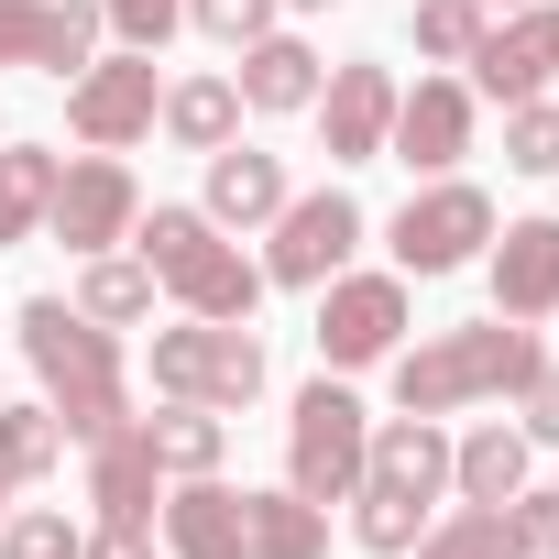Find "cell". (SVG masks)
<instances>
[{"mask_svg":"<svg viewBox=\"0 0 559 559\" xmlns=\"http://www.w3.org/2000/svg\"><path fill=\"white\" fill-rule=\"evenodd\" d=\"M23 362L45 373V406L67 428V450H99L110 428H132V384H121V330H99L67 297L23 308Z\"/></svg>","mask_w":559,"mask_h":559,"instance_id":"1","label":"cell"},{"mask_svg":"<svg viewBox=\"0 0 559 559\" xmlns=\"http://www.w3.org/2000/svg\"><path fill=\"white\" fill-rule=\"evenodd\" d=\"M537 330L526 319H472V330H439L417 352H395V417H461L483 395H526L537 373Z\"/></svg>","mask_w":559,"mask_h":559,"instance_id":"2","label":"cell"},{"mask_svg":"<svg viewBox=\"0 0 559 559\" xmlns=\"http://www.w3.org/2000/svg\"><path fill=\"white\" fill-rule=\"evenodd\" d=\"M132 252L154 263V286H165L187 319H241V330H252V308H263V263H252L209 209H143V219H132Z\"/></svg>","mask_w":559,"mask_h":559,"instance_id":"3","label":"cell"},{"mask_svg":"<svg viewBox=\"0 0 559 559\" xmlns=\"http://www.w3.org/2000/svg\"><path fill=\"white\" fill-rule=\"evenodd\" d=\"M154 395L176 406H252L263 395V341L241 319H187V330H154Z\"/></svg>","mask_w":559,"mask_h":559,"instance_id":"4","label":"cell"},{"mask_svg":"<svg viewBox=\"0 0 559 559\" xmlns=\"http://www.w3.org/2000/svg\"><path fill=\"white\" fill-rule=\"evenodd\" d=\"M362 450H373V406H362L352 384L319 373V384L297 395V417H286V483H297L308 504H352Z\"/></svg>","mask_w":559,"mask_h":559,"instance_id":"5","label":"cell"},{"mask_svg":"<svg viewBox=\"0 0 559 559\" xmlns=\"http://www.w3.org/2000/svg\"><path fill=\"white\" fill-rule=\"evenodd\" d=\"M274 241H263V286H330V274H352V252H362V198L352 187H308V198H286V209H274L263 219Z\"/></svg>","mask_w":559,"mask_h":559,"instance_id":"6","label":"cell"},{"mask_svg":"<svg viewBox=\"0 0 559 559\" xmlns=\"http://www.w3.org/2000/svg\"><path fill=\"white\" fill-rule=\"evenodd\" d=\"M483 241H493V198H483V187H461V176H428V187L384 219L395 274H461Z\"/></svg>","mask_w":559,"mask_h":559,"instance_id":"7","label":"cell"},{"mask_svg":"<svg viewBox=\"0 0 559 559\" xmlns=\"http://www.w3.org/2000/svg\"><path fill=\"white\" fill-rule=\"evenodd\" d=\"M319 362L330 373H373L406 352V274H330L319 286Z\"/></svg>","mask_w":559,"mask_h":559,"instance_id":"8","label":"cell"},{"mask_svg":"<svg viewBox=\"0 0 559 559\" xmlns=\"http://www.w3.org/2000/svg\"><path fill=\"white\" fill-rule=\"evenodd\" d=\"M154 110H165V78H154V56H88L78 78H67V132L88 143V154H132L143 132H154Z\"/></svg>","mask_w":559,"mask_h":559,"instance_id":"9","label":"cell"},{"mask_svg":"<svg viewBox=\"0 0 559 559\" xmlns=\"http://www.w3.org/2000/svg\"><path fill=\"white\" fill-rule=\"evenodd\" d=\"M132 219H143V187H132V165H121V154H78V165L56 176L45 241H67V252L88 263V252H121V241H132Z\"/></svg>","mask_w":559,"mask_h":559,"instance_id":"10","label":"cell"},{"mask_svg":"<svg viewBox=\"0 0 559 559\" xmlns=\"http://www.w3.org/2000/svg\"><path fill=\"white\" fill-rule=\"evenodd\" d=\"M308 110H319V132H330V165H384V132H395V67L352 56V67L319 78Z\"/></svg>","mask_w":559,"mask_h":559,"instance_id":"11","label":"cell"},{"mask_svg":"<svg viewBox=\"0 0 559 559\" xmlns=\"http://www.w3.org/2000/svg\"><path fill=\"white\" fill-rule=\"evenodd\" d=\"M384 154H395L406 176H450V165L472 154V78H417V88H395Z\"/></svg>","mask_w":559,"mask_h":559,"instance_id":"12","label":"cell"},{"mask_svg":"<svg viewBox=\"0 0 559 559\" xmlns=\"http://www.w3.org/2000/svg\"><path fill=\"white\" fill-rule=\"evenodd\" d=\"M99 0H0V67H45V78H78L99 56Z\"/></svg>","mask_w":559,"mask_h":559,"instance_id":"13","label":"cell"},{"mask_svg":"<svg viewBox=\"0 0 559 559\" xmlns=\"http://www.w3.org/2000/svg\"><path fill=\"white\" fill-rule=\"evenodd\" d=\"M483 263H493V319H548L559 308V219H504L493 241H483Z\"/></svg>","mask_w":559,"mask_h":559,"instance_id":"14","label":"cell"},{"mask_svg":"<svg viewBox=\"0 0 559 559\" xmlns=\"http://www.w3.org/2000/svg\"><path fill=\"white\" fill-rule=\"evenodd\" d=\"M362 483H373V493H406V504L439 515V493H450V439H439V417H373ZM362 483H352V493H362Z\"/></svg>","mask_w":559,"mask_h":559,"instance_id":"15","label":"cell"},{"mask_svg":"<svg viewBox=\"0 0 559 559\" xmlns=\"http://www.w3.org/2000/svg\"><path fill=\"white\" fill-rule=\"evenodd\" d=\"M88 504H99V526H154V504H165V461H154L143 417L110 428V439L88 450Z\"/></svg>","mask_w":559,"mask_h":559,"instance_id":"16","label":"cell"},{"mask_svg":"<svg viewBox=\"0 0 559 559\" xmlns=\"http://www.w3.org/2000/svg\"><path fill=\"white\" fill-rule=\"evenodd\" d=\"M286 198H297V187H286V154H252V143L230 132V143L209 154V198H198V209H209L219 230H263Z\"/></svg>","mask_w":559,"mask_h":559,"instance_id":"17","label":"cell"},{"mask_svg":"<svg viewBox=\"0 0 559 559\" xmlns=\"http://www.w3.org/2000/svg\"><path fill=\"white\" fill-rule=\"evenodd\" d=\"M241 559H330V504H308L297 483H241Z\"/></svg>","mask_w":559,"mask_h":559,"instance_id":"18","label":"cell"},{"mask_svg":"<svg viewBox=\"0 0 559 559\" xmlns=\"http://www.w3.org/2000/svg\"><path fill=\"white\" fill-rule=\"evenodd\" d=\"M165 559H241V493L219 472H187L165 493Z\"/></svg>","mask_w":559,"mask_h":559,"instance_id":"19","label":"cell"},{"mask_svg":"<svg viewBox=\"0 0 559 559\" xmlns=\"http://www.w3.org/2000/svg\"><path fill=\"white\" fill-rule=\"evenodd\" d=\"M526 450H537V439L504 428V417L472 428V439H450V493H461V504H515V493H526Z\"/></svg>","mask_w":559,"mask_h":559,"instance_id":"20","label":"cell"},{"mask_svg":"<svg viewBox=\"0 0 559 559\" xmlns=\"http://www.w3.org/2000/svg\"><path fill=\"white\" fill-rule=\"evenodd\" d=\"M319 56L297 45V34H263V45H241V67H230V88H241V110H308L319 99Z\"/></svg>","mask_w":559,"mask_h":559,"instance_id":"21","label":"cell"},{"mask_svg":"<svg viewBox=\"0 0 559 559\" xmlns=\"http://www.w3.org/2000/svg\"><path fill=\"white\" fill-rule=\"evenodd\" d=\"M154 121H165V143H187V154H219V143L241 132V88H230V78H176Z\"/></svg>","mask_w":559,"mask_h":559,"instance_id":"22","label":"cell"},{"mask_svg":"<svg viewBox=\"0 0 559 559\" xmlns=\"http://www.w3.org/2000/svg\"><path fill=\"white\" fill-rule=\"evenodd\" d=\"M56 176H67V154H45V143H0V241H34V230H45Z\"/></svg>","mask_w":559,"mask_h":559,"instance_id":"23","label":"cell"},{"mask_svg":"<svg viewBox=\"0 0 559 559\" xmlns=\"http://www.w3.org/2000/svg\"><path fill=\"white\" fill-rule=\"evenodd\" d=\"M78 308H88L99 330L154 319V263H143V252H88V263H78Z\"/></svg>","mask_w":559,"mask_h":559,"instance_id":"24","label":"cell"},{"mask_svg":"<svg viewBox=\"0 0 559 559\" xmlns=\"http://www.w3.org/2000/svg\"><path fill=\"white\" fill-rule=\"evenodd\" d=\"M406 559H526V537L504 504H450V515H428V537Z\"/></svg>","mask_w":559,"mask_h":559,"instance_id":"25","label":"cell"},{"mask_svg":"<svg viewBox=\"0 0 559 559\" xmlns=\"http://www.w3.org/2000/svg\"><path fill=\"white\" fill-rule=\"evenodd\" d=\"M143 439H154L165 483H187V472H219V450H230L219 406H176V395H165V417H143Z\"/></svg>","mask_w":559,"mask_h":559,"instance_id":"26","label":"cell"},{"mask_svg":"<svg viewBox=\"0 0 559 559\" xmlns=\"http://www.w3.org/2000/svg\"><path fill=\"white\" fill-rule=\"evenodd\" d=\"M461 67H472V99H504V110H515V99H537V88H548V78H537V56H526V34H515V23H483V45H472V56H461Z\"/></svg>","mask_w":559,"mask_h":559,"instance_id":"27","label":"cell"},{"mask_svg":"<svg viewBox=\"0 0 559 559\" xmlns=\"http://www.w3.org/2000/svg\"><path fill=\"white\" fill-rule=\"evenodd\" d=\"M56 461H67L56 406H0V472H12V483H45Z\"/></svg>","mask_w":559,"mask_h":559,"instance_id":"28","label":"cell"},{"mask_svg":"<svg viewBox=\"0 0 559 559\" xmlns=\"http://www.w3.org/2000/svg\"><path fill=\"white\" fill-rule=\"evenodd\" d=\"M352 537H362L373 559H406V548L428 537V504H406V493H373V483H362V493H352Z\"/></svg>","mask_w":559,"mask_h":559,"instance_id":"29","label":"cell"},{"mask_svg":"<svg viewBox=\"0 0 559 559\" xmlns=\"http://www.w3.org/2000/svg\"><path fill=\"white\" fill-rule=\"evenodd\" d=\"M504 165L515 176H559V99H515L504 110Z\"/></svg>","mask_w":559,"mask_h":559,"instance_id":"30","label":"cell"},{"mask_svg":"<svg viewBox=\"0 0 559 559\" xmlns=\"http://www.w3.org/2000/svg\"><path fill=\"white\" fill-rule=\"evenodd\" d=\"M483 0H417V56H439V67H461L472 45H483Z\"/></svg>","mask_w":559,"mask_h":559,"instance_id":"31","label":"cell"},{"mask_svg":"<svg viewBox=\"0 0 559 559\" xmlns=\"http://www.w3.org/2000/svg\"><path fill=\"white\" fill-rule=\"evenodd\" d=\"M88 526H67V504H23V515H0V559H78Z\"/></svg>","mask_w":559,"mask_h":559,"instance_id":"32","label":"cell"},{"mask_svg":"<svg viewBox=\"0 0 559 559\" xmlns=\"http://www.w3.org/2000/svg\"><path fill=\"white\" fill-rule=\"evenodd\" d=\"M187 23H198L209 45H230V56H241V45H263V34H274V0H187Z\"/></svg>","mask_w":559,"mask_h":559,"instance_id":"33","label":"cell"},{"mask_svg":"<svg viewBox=\"0 0 559 559\" xmlns=\"http://www.w3.org/2000/svg\"><path fill=\"white\" fill-rule=\"evenodd\" d=\"M99 23H110L132 56H165V34L187 23V0H99Z\"/></svg>","mask_w":559,"mask_h":559,"instance_id":"34","label":"cell"},{"mask_svg":"<svg viewBox=\"0 0 559 559\" xmlns=\"http://www.w3.org/2000/svg\"><path fill=\"white\" fill-rule=\"evenodd\" d=\"M504 515H515V537H526V559H559V483H526V493H515Z\"/></svg>","mask_w":559,"mask_h":559,"instance_id":"35","label":"cell"},{"mask_svg":"<svg viewBox=\"0 0 559 559\" xmlns=\"http://www.w3.org/2000/svg\"><path fill=\"white\" fill-rule=\"evenodd\" d=\"M515 406H526V417H515V428H526V439H559V362H537V373H526V395H515Z\"/></svg>","mask_w":559,"mask_h":559,"instance_id":"36","label":"cell"},{"mask_svg":"<svg viewBox=\"0 0 559 559\" xmlns=\"http://www.w3.org/2000/svg\"><path fill=\"white\" fill-rule=\"evenodd\" d=\"M78 559H154V526H88Z\"/></svg>","mask_w":559,"mask_h":559,"instance_id":"37","label":"cell"},{"mask_svg":"<svg viewBox=\"0 0 559 559\" xmlns=\"http://www.w3.org/2000/svg\"><path fill=\"white\" fill-rule=\"evenodd\" d=\"M515 34H526V56H537V78H559V0H548V12H515Z\"/></svg>","mask_w":559,"mask_h":559,"instance_id":"38","label":"cell"},{"mask_svg":"<svg viewBox=\"0 0 559 559\" xmlns=\"http://www.w3.org/2000/svg\"><path fill=\"white\" fill-rule=\"evenodd\" d=\"M274 12H330V0H274Z\"/></svg>","mask_w":559,"mask_h":559,"instance_id":"39","label":"cell"},{"mask_svg":"<svg viewBox=\"0 0 559 559\" xmlns=\"http://www.w3.org/2000/svg\"><path fill=\"white\" fill-rule=\"evenodd\" d=\"M12 493H23V483H12V472H0V515H12Z\"/></svg>","mask_w":559,"mask_h":559,"instance_id":"40","label":"cell"},{"mask_svg":"<svg viewBox=\"0 0 559 559\" xmlns=\"http://www.w3.org/2000/svg\"><path fill=\"white\" fill-rule=\"evenodd\" d=\"M483 12H526V0H483Z\"/></svg>","mask_w":559,"mask_h":559,"instance_id":"41","label":"cell"}]
</instances>
